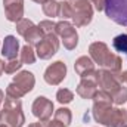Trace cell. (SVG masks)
<instances>
[{"mask_svg":"<svg viewBox=\"0 0 127 127\" xmlns=\"http://www.w3.org/2000/svg\"><path fill=\"white\" fill-rule=\"evenodd\" d=\"M58 100L61 103H68V102L72 100V93L69 90H66V89H61L58 92Z\"/></svg>","mask_w":127,"mask_h":127,"instance_id":"cell-20","label":"cell"},{"mask_svg":"<svg viewBox=\"0 0 127 127\" xmlns=\"http://www.w3.org/2000/svg\"><path fill=\"white\" fill-rule=\"evenodd\" d=\"M34 86V77H32L31 72L28 71H24L21 74H18L15 78H13V83L7 87V96L12 97V99H18L24 93L30 92Z\"/></svg>","mask_w":127,"mask_h":127,"instance_id":"cell-3","label":"cell"},{"mask_svg":"<svg viewBox=\"0 0 127 127\" xmlns=\"http://www.w3.org/2000/svg\"><path fill=\"white\" fill-rule=\"evenodd\" d=\"M55 28H56V32L62 37L65 47L66 49H74L75 44H77V32L72 28V25L68 24V22H59V24L55 25Z\"/></svg>","mask_w":127,"mask_h":127,"instance_id":"cell-7","label":"cell"},{"mask_svg":"<svg viewBox=\"0 0 127 127\" xmlns=\"http://www.w3.org/2000/svg\"><path fill=\"white\" fill-rule=\"evenodd\" d=\"M56 50H58V40L52 32L46 34V37L43 40H40V43L37 44V55L41 59L50 58Z\"/></svg>","mask_w":127,"mask_h":127,"instance_id":"cell-6","label":"cell"},{"mask_svg":"<svg viewBox=\"0 0 127 127\" xmlns=\"http://www.w3.org/2000/svg\"><path fill=\"white\" fill-rule=\"evenodd\" d=\"M75 69H77V72H78L81 77H86V75H89L90 72H95V71H93V64H92V61H90L87 56H83V58H80V59L75 62Z\"/></svg>","mask_w":127,"mask_h":127,"instance_id":"cell-13","label":"cell"},{"mask_svg":"<svg viewBox=\"0 0 127 127\" xmlns=\"http://www.w3.org/2000/svg\"><path fill=\"white\" fill-rule=\"evenodd\" d=\"M0 127H6V126H3V124H0Z\"/></svg>","mask_w":127,"mask_h":127,"instance_id":"cell-28","label":"cell"},{"mask_svg":"<svg viewBox=\"0 0 127 127\" xmlns=\"http://www.w3.org/2000/svg\"><path fill=\"white\" fill-rule=\"evenodd\" d=\"M114 44V49L117 52H127V34H121V35H117L112 41Z\"/></svg>","mask_w":127,"mask_h":127,"instance_id":"cell-16","label":"cell"},{"mask_svg":"<svg viewBox=\"0 0 127 127\" xmlns=\"http://www.w3.org/2000/svg\"><path fill=\"white\" fill-rule=\"evenodd\" d=\"M32 27H34V25H32L31 21H28V19H21V21L18 22V32L22 34V35H25L27 31H28L30 28H32Z\"/></svg>","mask_w":127,"mask_h":127,"instance_id":"cell-19","label":"cell"},{"mask_svg":"<svg viewBox=\"0 0 127 127\" xmlns=\"http://www.w3.org/2000/svg\"><path fill=\"white\" fill-rule=\"evenodd\" d=\"M55 120H56V121H59V123H62L64 126L66 127L68 124H69V121H71V114H69V111H68V109L61 108V109H58V111H56V114H55Z\"/></svg>","mask_w":127,"mask_h":127,"instance_id":"cell-17","label":"cell"},{"mask_svg":"<svg viewBox=\"0 0 127 127\" xmlns=\"http://www.w3.org/2000/svg\"><path fill=\"white\" fill-rule=\"evenodd\" d=\"M90 55L93 56V59L99 65H102V66H105L111 71H118L120 66H121L120 58L112 55L108 50L106 44H103V43H93L90 46Z\"/></svg>","mask_w":127,"mask_h":127,"instance_id":"cell-1","label":"cell"},{"mask_svg":"<svg viewBox=\"0 0 127 127\" xmlns=\"http://www.w3.org/2000/svg\"><path fill=\"white\" fill-rule=\"evenodd\" d=\"M41 34H43V31L40 30V27H32V28H30L27 31V34L24 37H25L27 43H30V44H38L40 40H41Z\"/></svg>","mask_w":127,"mask_h":127,"instance_id":"cell-14","label":"cell"},{"mask_svg":"<svg viewBox=\"0 0 127 127\" xmlns=\"http://www.w3.org/2000/svg\"><path fill=\"white\" fill-rule=\"evenodd\" d=\"M34 59H35V56H34V53H32V49L30 46H25V47L22 49V53H21V61L24 64H32Z\"/></svg>","mask_w":127,"mask_h":127,"instance_id":"cell-18","label":"cell"},{"mask_svg":"<svg viewBox=\"0 0 127 127\" xmlns=\"http://www.w3.org/2000/svg\"><path fill=\"white\" fill-rule=\"evenodd\" d=\"M65 72H66V66H65L62 62H55L53 65H50V66L46 69L44 80H46L49 84H58V83H61L64 80Z\"/></svg>","mask_w":127,"mask_h":127,"instance_id":"cell-9","label":"cell"},{"mask_svg":"<svg viewBox=\"0 0 127 127\" xmlns=\"http://www.w3.org/2000/svg\"><path fill=\"white\" fill-rule=\"evenodd\" d=\"M22 123H24V115L21 112L19 100L9 97L0 115V124H7L9 127H21Z\"/></svg>","mask_w":127,"mask_h":127,"instance_id":"cell-2","label":"cell"},{"mask_svg":"<svg viewBox=\"0 0 127 127\" xmlns=\"http://www.w3.org/2000/svg\"><path fill=\"white\" fill-rule=\"evenodd\" d=\"M120 80H121V81H124V83H127V71L124 72V74H121V77H120Z\"/></svg>","mask_w":127,"mask_h":127,"instance_id":"cell-24","label":"cell"},{"mask_svg":"<svg viewBox=\"0 0 127 127\" xmlns=\"http://www.w3.org/2000/svg\"><path fill=\"white\" fill-rule=\"evenodd\" d=\"M4 10L9 21H18L22 16V0H4Z\"/></svg>","mask_w":127,"mask_h":127,"instance_id":"cell-10","label":"cell"},{"mask_svg":"<svg viewBox=\"0 0 127 127\" xmlns=\"http://www.w3.org/2000/svg\"><path fill=\"white\" fill-rule=\"evenodd\" d=\"M103 7L109 19L127 27V0H105Z\"/></svg>","mask_w":127,"mask_h":127,"instance_id":"cell-4","label":"cell"},{"mask_svg":"<svg viewBox=\"0 0 127 127\" xmlns=\"http://www.w3.org/2000/svg\"><path fill=\"white\" fill-rule=\"evenodd\" d=\"M19 66H21V62L12 61V62H9V64H4V71H6V72H13V71L18 69Z\"/></svg>","mask_w":127,"mask_h":127,"instance_id":"cell-21","label":"cell"},{"mask_svg":"<svg viewBox=\"0 0 127 127\" xmlns=\"http://www.w3.org/2000/svg\"><path fill=\"white\" fill-rule=\"evenodd\" d=\"M1 99H3V92L0 90V102H1Z\"/></svg>","mask_w":127,"mask_h":127,"instance_id":"cell-26","label":"cell"},{"mask_svg":"<svg viewBox=\"0 0 127 127\" xmlns=\"http://www.w3.org/2000/svg\"><path fill=\"white\" fill-rule=\"evenodd\" d=\"M32 111H34V115L38 117L40 120L46 121L50 115H52V111H53V103L50 100H47L46 97H37L32 103Z\"/></svg>","mask_w":127,"mask_h":127,"instance_id":"cell-8","label":"cell"},{"mask_svg":"<svg viewBox=\"0 0 127 127\" xmlns=\"http://www.w3.org/2000/svg\"><path fill=\"white\" fill-rule=\"evenodd\" d=\"M43 10H44V13L47 16H56V15H59V3L47 0L43 4Z\"/></svg>","mask_w":127,"mask_h":127,"instance_id":"cell-15","label":"cell"},{"mask_svg":"<svg viewBox=\"0 0 127 127\" xmlns=\"http://www.w3.org/2000/svg\"><path fill=\"white\" fill-rule=\"evenodd\" d=\"M16 52H18V40L13 35H9L4 38V44H3V56H6L7 59H15L16 58Z\"/></svg>","mask_w":127,"mask_h":127,"instance_id":"cell-11","label":"cell"},{"mask_svg":"<svg viewBox=\"0 0 127 127\" xmlns=\"http://www.w3.org/2000/svg\"><path fill=\"white\" fill-rule=\"evenodd\" d=\"M95 81H97V78H93V80H90V78H83V81H81V84L78 86V89H77V92H78V95L83 96V97H90V96L95 95Z\"/></svg>","mask_w":127,"mask_h":127,"instance_id":"cell-12","label":"cell"},{"mask_svg":"<svg viewBox=\"0 0 127 127\" xmlns=\"http://www.w3.org/2000/svg\"><path fill=\"white\" fill-rule=\"evenodd\" d=\"M3 71H4V64H3L1 61H0V74H1Z\"/></svg>","mask_w":127,"mask_h":127,"instance_id":"cell-25","label":"cell"},{"mask_svg":"<svg viewBox=\"0 0 127 127\" xmlns=\"http://www.w3.org/2000/svg\"><path fill=\"white\" fill-rule=\"evenodd\" d=\"M69 4H72V18L77 25H86L92 19V7L87 0H69Z\"/></svg>","mask_w":127,"mask_h":127,"instance_id":"cell-5","label":"cell"},{"mask_svg":"<svg viewBox=\"0 0 127 127\" xmlns=\"http://www.w3.org/2000/svg\"><path fill=\"white\" fill-rule=\"evenodd\" d=\"M92 1L95 3V6H96L97 10H102L103 6H105V0H92Z\"/></svg>","mask_w":127,"mask_h":127,"instance_id":"cell-23","label":"cell"},{"mask_svg":"<svg viewBox=\"0 0 127 127\" xmlns=\"http://www.w3.org/2000/svg\"><path fill=\"white\" fill-rule=\"evenodd\" d=\"M34 1H38V3H43V1H47V0H34Z\"/></svg>","mask_w":127,"mask_h":127,"instance_id":"cell-27","label":"cell"},{"mask_svg":"<svg viewBox=\"0 0 127 127\" xmlns=\"http://www.w3.org/2000/svg\"><path fill=\"white\" fill-rule=\"evenodd\" d=\"M38 27H40V30H41L43 32L49 34V32L52 31V28L55 27V24H53V22H50V21H44V22H41Z\"/></svg>","mask_w":127,"mask_h":127,"instance_id":"cell-22","label":"cell"}]
</instances>
